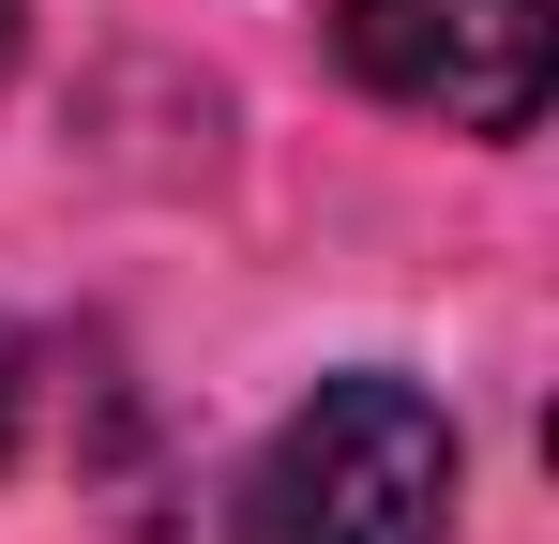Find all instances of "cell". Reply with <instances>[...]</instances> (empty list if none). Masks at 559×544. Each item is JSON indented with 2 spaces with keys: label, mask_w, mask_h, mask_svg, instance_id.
Listing matches in <instances>:
<instances>
[{
  "label": "cell",
  "mask_w": 559,
  "mask_h": 544,
  "mask_svg": "<svg viewBox=\"0 0 559 544\" xmlns=\"http://www.w3.org/2000/svg\"><path fill=\"white\" fill-rule=\"evenodd\" d=\"M333 61L439 137H530L545 121V0H333Z\"/></svg>",
  "instance_id": "cell-2"
},
{
  "label": "cell",
  "mask_w": 559,
  "mask_h": 544,
  "mask_svg": "<svg viewBox=\"0 0 559 544\" xmlns=\"http://www.w3.org/2000/svg\"><path fill=\"white\" fill-rule=\"evenodd\" d=\"M15 424H31V333H0V469H15Z\"/></svg>",
  "instance_id": "cell-3"
},
{
  "label": "cell",
  "mask_w": 559,
  "mask_h": 544,
  "mask_svg": "<svg viewBox=\"0 0 559 544\" xmlns=\"http://www.w3.org/2000/svg\"><path fill=\"white\" fill-rule=\"evenodd\" d=\"M439 530H454V424L408 378H318L227 499V544H439Z\"/></svg>",
  "instance_id": "cell-1"
},
{
  "label": "cell",
  "mask_w": 559,
  "mask_h": 544,
  "mask_svg": "<svg viewBox=\"0 0 559 544\" xmlns=\"http://www.w3.org/2000/svg\"><path fill=\"white\" fill-rule=\"evenodd\" d=\"M0 76H15V0H0Z\"/></svg>",
  "instance_id": "cell-4"
}]
</instances>
